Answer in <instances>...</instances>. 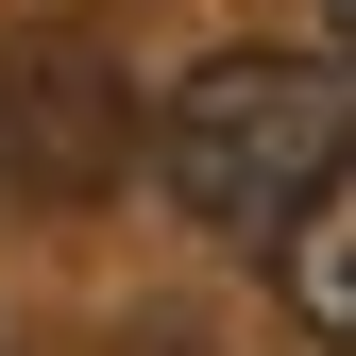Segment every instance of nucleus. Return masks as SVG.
Listing matches in <instances>:
<instances>
[{"instance_id":"1","label":"nucleus","mask_w":356,"mask_h":356,"mask_svg":"<svg viewBox=\"0 0 356 356\" xmlns=\"http://www.w3.org/2000/svg\"><path fill=\"white\" fill-rule=\"evenodd\" d=\"M356 170V68L339 51H204L187 85H170V119H153V187L204 220V238H254L272 254L305 204H323Z\"/></svg>"},{"instance_id":"2","label":"nucleus","mask_w":356,"mask_h":356,"mask_svg":"<svg viewBox=\"0 0 356 356\" xmlns=\"http://www.w3.org/2000/svg\"><path fill=\"white\" fill-rule=\"evenodd\" d=\"M136 170V85L85 34H17L0 51V187L17 204H102Z\"/></svg>"},{"instance_id":"3","label":"nucleus","mask_w":356,"mask_h":356,"mask_svg":"<svg viewBox=\"0 0 356 356\" xmlns=\"http://www.w3.org/2000/svg\"><path fill=\"white\" fill-rule=\"evenodd\" d=\"M272 305H289L323 356H356V170H339V187L305 204L289 238H272Z\"/></svg>"},{"instance_id":"4","label":"nucleus","mask_w":356,"mask_h":356,"mask_svg":"<svg viewBox=\"0 0 356 356\" xmlns=\"http://www.w3.org/2000/svg\"><path fill=\"white\" fill-rule=\"evenodd\" d=\"M323 51H339V68H356V0H323Z\"/></svg>"}]
</instances>
